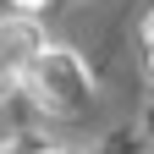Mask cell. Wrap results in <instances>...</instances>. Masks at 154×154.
Returning <instances> with one entry per match:
<instances>
[{"label": "cell", "mask_w": 154, "mask_h": 154, "mask_svg": "<svg viewBox=\"0 0 154 154\" xmlns=\"http://www.w3.org/2000/svg\"><path fill=\"white\" fill-rule=\"evenodd\" d=\"M143 44L154 50V6H149V17H143Z\"/></svg>", "instance_id": "6da1fadb"}, {"label": "cell", "mask_w": 154, "mask_h": 154, "mask_svg": "<svg viewBox=\"0 0 154 154\" xmlns=\"http://www.w3.org/2000/svg\"><path fill=\"white\" fill-rule=\"evenodd\" d=\"M11 6H22V11H38V6H44V0H11Z\"/></svg>", "instance_id": "7a4b0ae2"}, {"label": "cell", "mask_w": 154, "mask_h": 154, "mask_svg": "<svg viewBox=\"0 0 154 154\" xmlns=\"http://www.w3.org/2000/svg\"><path fill=\"white\" fill-rule=\"evenodd\" d=\"M149 61H154V50H149Z\"/></svg>", "instance_id": "3957f363"}, {"label": "cell", "mask_w": 154, "mask_h": 154, "mask_svg": "<svg viewBox=\"0 0 154 154\" xmlns=\"http://www.w3.org/2000/svg\"><path fill=\"white\" fill-rule=\"evenodd\" d=\"M50 154H61V149H50Z\"/></svg>", "instance_id": "277c9868"}]
</instances>
